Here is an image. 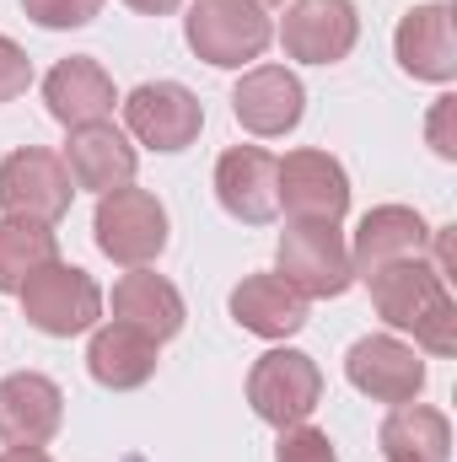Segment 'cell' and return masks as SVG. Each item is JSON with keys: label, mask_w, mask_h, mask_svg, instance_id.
<instances>
[{"label": "cell", "mask_w": 457, "mask_h": 462, "mask_svg": "<svg viewBox=\"0 0 457 462\" xmlns=\"http://www.w3.org/2000/svg\"><path fill=\"white\" fill-rule=\"evenodd\" d=\"M371 307L387 328L415 334V349L425 355H457V301L447 280L425 258H398L377 274H366Z\"/></svg>", "instance_id": "obj_1"}, {"label": "cell", "mask_w": 457, "mask_h": 462, "mask_svg": "<svg viewBox=\"0 0 457 462\" xmlns=\"http://www.w3.org/2000/svg\"><path fill=\"white\" fill-rule=\"evenodd\" d=\"M183 38L205 65L242 70L264 60V49L275 43V22L258 0H194L183 16Z\"/></svg>", "instance_id": "obj_2"}, {"label": "cell", "mask_w": 457, "mask_h": 462, "mask_svg": "<svg viewBox=\"0 0 457 462\" xmlns=\"http://www.w3.org/2000/svg\"><path fill=\"white\" fill-rule=\"evenodd\" d=\"M275 274L296 296H307V301L344 296L355 285L344 231L329 226V221H291V226L280 231V247H275Z\"/></svg>", "instance_id": "obj_3"}, {"label": "cell", "mask_w": 457, "mask_h": 462, "mask_svg": "<svg viewBox=\"0 0 457 462\" xmlns=\"http://www.w3.org/2000/svg\"><path fill=\"white\" fill-rule=\"evenodd\" d=\"M22 318L49 334V339H76V334H92L98 318H103V285L76 269V263H43L22 291Z\"/></svg>", "instance_id": "obj_4"}, {"label": "cell", "mask_w": 457, "mask_h": 462, "mask_svg": "<svg viewBox=\"0 0 457 462\" xmlns=\"http://www.w3.org/2000/svg\"><path fill=\"white\" fill-rule=\"evenodd\" d=\"M167 205L151 189L124 183L114 194H98V216H92V236L98 247L124 263V269H145L167 253Z\"/></svg>", "instance_id": "obj_5"}, {"label": "cell", "mask_w": 457, "mask_h": 462, "mask_svg": "<svg viewBox=\"0 0 457 462\" xmlns=\"http://www.w3.org/2000/svg\"><path fill=\"white\" fill-rule=\"evenodd\" d=\"M247 403L275 430L307 425L312 409L323 403V371H318V360L302 355V349H269V355H258L253 371H247Z\"/></svg>", "instance_id": "obj_6"}, {"label": "cell", "mask_w": 457, "mask_h": 462, "mask_svg": "<svg viewBox=\"0 0 457 462\" xmlns=\"http://www.w3.org/2000/svg\"><path fill=\"white\" fill-rule=\"evenodd\" d=\"M70 199H76V183L54 151L22 145L0 162V216L54 226L60 216H70Z\"/></svg>", "instance_id": "obj_7"}, {"label": "cell", "mask_w": 457, "mask_h": 462, "mask_svg": "<svg viewBox=\"0 0 457 462\" xmlns=\"http://www.w3.org/2000/svg\"><path fill=\"white\" fill-rule=\"evenodd\" d=\"M124 129H129V140L173 156V151H189L200 140L205 103L183 81H145L124 97Z\"/></svg>", "instance_id": "obj_8"}, {"label": "cell", "mask_w": 457, "mask_h": 462, "mask_svg": "<svg viewBox=\"0 0 457 462\" xmlns=\"http://www.w3.org/2000/svg\"><path fill=\"white\" fill-rule=\"evenodd\" d=\"M344 376L371 403H415L420 387H425V360L398 334H366L344 355Z\"/></svg>", "instance_id": "obj_9"}, {"label": "cell", "mask_w": 457, "mask_h": 462, "mask_svg": "<svg viewBox=\"0 0 457 462\" xmlns=\"http://www.w3.org/2000/svg\"><path fill=\"white\" fill-rule=\"evenodd\" d=\"M355 38H360L355 0H291L285 5L280 43L302 65H340V60H350Z\"/></svg>", "instance_id": "obj_10"}, {"label": "cell", "mask_w": 457, "mask_h": 462, "mask_svg": "<svg viewBox=\"0 0 457 462\" xmlns=\"http://www.w3.org/2000/svg\"><path fill=\"white\" fill-rule=\"evenodd\" d=\"M307 114V87L296 81V70L285 65H253L237 87H231V118L258 134V140H280L291 134Z\"/></svg>", "instance_id": "obj_11"}, {"label": "cell", "mask_w": 457, "mask_h": 462, "mask_svg": "<svg viewBox=\"0 0 457 462\" xmlns=\"http://www.w3.org/2000/svg\"><path fill=\"white\" fill-rule=\"evenodd\" d=\"M280 210L291 221H329L340 226L350 210V178L329 151H291L280 162Z\"/></svg>", "instance_id": "obj_12"}, {"label": "cell", "mask_w": 457, "mask_h": 462, "mask_svg": "<svg viewBox=\"0 0 457 462\" xmlns=\"http://www.w3.org/2000/svg\"><path fill=\"white\" fill-rule=\"evenodd\" d=\"M216 199L231 221L269 226L280 216V162L258 145H231L216 162Z\"/></svg>", "instance_id": "obj_13"}, {"label": "cell", "mask_w": 457, "mask_h": 462, "mask_svg": "<svg viewBox=\"0 0 457 462\" xmlns=\"http://www.w3.org/2000/svg\"><path fill=\"white\" fill-rule=\"evenodd\" d=\"M65 425V393L43 371L0 376V441L5 447H49Z\"/></svg>", "instance_id": "obj_14"}, {"label": "cell", "mask_w": 457, "mask_h": 462, "mask_svg": "<svg viewBox=\"0 0 457 462\" xmlns=\"http://www.w3.org/2000/svg\"><path fill=\"white\" fill-rule=\"evenodd\" d=\"M393 54H398V65H404V76L452 87L457 81L452 5H447V0H431V5L404 11V22H398V32H393Z\"/></svg>", "instance_id": "obj_15"}, {"label": "cell", "mask_w": 457, "mask_h": 462, "mask_svg": "<svg viewBox=\"0 0 457 462\" xmlns=\"http://www.w3.org/2000/svg\"><path fill=\"white\" fill-rule=\"evenodd\" d=\"M60 162H65V172H70L76 189L114 194V189H124V183H135L140 151H135V140L118 129L114 118H103V124H81V129H70Z\"/></svg>", "instance_id": "obj_16"}, {"label": "cell", "mask_w": 457, "mask_h": 462, "mask_svg": "<svg viewBox=\"0 0 457 462\" xmlns=\"http://www.w3.org/2000/svg\"><path fill=\"white\" fill-rule=\"evenodd\" d=\"M43 103H49L54 124L81 129V124L114 118L118 92H114V76H108L92 54H70V60H60V65L43 76Z\"/></svg>", "instance_id": "obj_17"}, {"label": "cell", "mask_w": 457, "mask_h": 462, "mask_svg": "<svg viewBox=\"0 0 457 462\" xmlns=\"http://www.w3.org/2000/svg\"><path fill=\"white\" fill-rule=\"evenodd\" d=\"M425 242H431V226H425L420 210H409V205H377V210H366L360 226H355L350 269L366 280V274H377V269H387V263H398V258H420Z\"/></svg>", "instance_id": "obj_18"}, {"label": "cell", "mask_w": 457, "mask_h": 462, "mask_svg": "<svg viewBox=\"0 0 457 462\" xmlns=\"http://www.w3.org/2000/svg\"><path fill=\"white\" fill-rule=\"evenodd\" d=\"M183 318H189V307H183L178 285L162 280V274H151V269H129L114 285V323L140 328V334L156 339V345L178 339V334H183Z\"/></svg>", "instance_id": "obj_19"}, {"label": "cell", "mask_w": 457, "mask_h": 462, "mask_svg": "<svg viewBox=\"0 0 457 462\" xmlns=\"http://www.w3.org/2000/svg\"><path fill=\"white\" fill-rule=\"evenodd\" d=\"M231 318L242 334L258 339H291L307 328V296H296L280 274H247L231 291Z\"/></svg>", "instance_id": "obj_20"}, {"label": "cell", "mask_w": 457, "mask_h": 462, "mask_svg": "<svg viewBox=\"0 0 457 462\" xmlns=\"http://www.w3.org/2000/svg\"><path fill=\"white\" fill-rule=\"evenodd\" d=\"M156 339H145L140 328H124V323H108V328H92V345H87V371L98 387L108 393H135L156 376Z\"/></svg>", "instance_id": "obj_21"}, {"label": "cell", "mask_w": 457, "mask_h": 462, "mask_svg": "<svg viewBox=\"0 0 457 462\" xmlns=\"http://www.w3.org/2000/svg\"><path fill=\"white\" fill-rule=\"evenodd\" d=\"M377 447L387 462H452V420L425 403H393Z\"/></svg>", "instance_id": "obj_22"}, {"label": "cell", "mask_w": 457, "mask_h": 462, "mask_svg": "<svg viewBox=\"0 0 457 462\" xmlns=\"http://www.w3.org/2000/svg\"><path fill=\"white\" fill-rule=\"evenodd\" d=\"M60 258V236L43 221H16V216H0V291L16 296L43 263Z\"/></svg>", "instance_id": "obj_23"}, {"label": "cell", "mask_w": 457, "mask_h": 462, "mask_svg": "<svg viewBox=\"0 0 457 462\" xmlns=\"http://www.w3.org/2000/svg\"><path fill=\"white\" fill-rule=\"evenodd\" d=\"M22 11L49 32H70V27H87L103 11V0H22Z\"/></svg>", "instance_id": "obj_24"}, {"label": "cell", "mask_w": 457, "mask_h": 462, "mask_svg": "<svg viewBox=\"0 0 457 462\" xmlns=\"http://www.w3.org/2000/svg\"><path fill=\"white\" fill-rule=\"evenodd\" d=\"M275 462H340V452L318 425H291V430H280Z\"/></svg>", "instance_id": "obj_25"}, {"label": "cell", "mask_w": 457, "mask_h": 462, "mask_svg": "<svg viewBox=\"0 0 457 462\" xmlns=\"http://www.w3.org/2000/svg\"><path fill=\"white\" fill-rule=\"evenodd\" d=\"M27 87H33V60L16 38L0 32V103H16Z\"/></svg>", "instance_id": "obj_26"}, {"label": "cell", "mask_w": 457, "mask_h": 462, "mask_svg": "<svg viewBox=\"0 0 457 462\" xmlns=\"http://www.w3.org/2000/svg\"><path fill=\"white\" fill-rule=\"evenodd\" d=\"M425 134H431V151L442 156V162H457V97H436V108L425 118Z\"/></svg>", "instance_id": "obj_27"}, {"label": "cell", "mask_w": 457, "mask_h": 462, "mask_svg": "<svg viewBox=\"0 0 457 462\" xmlns=\"http://www.w3.org/2000/svg\"><path fill=\"white\" fill-rule=\"evenodd\" d=\"M129 11H140V16H167V11H178L183 0H124Z\"/></svg>", "instance_id": "obj_28"}, {"label": "cell", "mask_w": 457, "mask_h": 462, "mask_svg": "<svg viewBox=\"0 0 457 462\" xmlns=\"http://www.w3.org/2000/svg\"><path fill=\"white\" fill-rule=\"evenodd\" d=\"M0 462H54V457H49L43 447H5V452H0Z\"/></svg>", "instance_id": "obj_29"}, {"label": "cell", "mask_w": 457, "mask_h": 462, "mask_svg": "<svg viewBox=\"0 0 457 462\" xmlns=\"http://www.w3.org/2000/svg\"><path fill=\"white\" fill-rule=\"evenodd\" d=\"M258 5H280V0H258Z\"/></svg>", "instance_id": "obj_30"}]
</instances>
